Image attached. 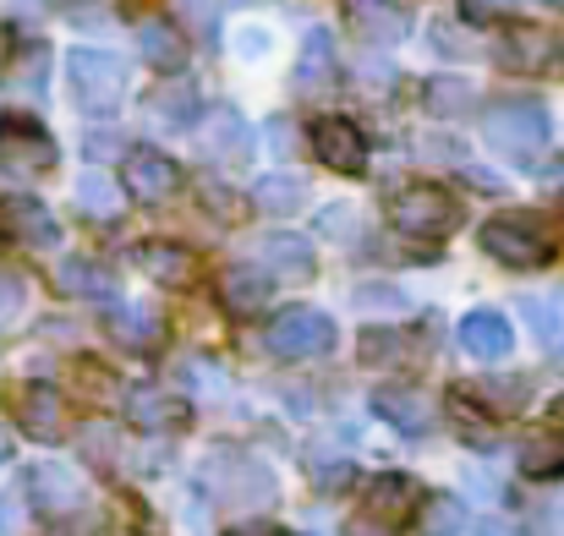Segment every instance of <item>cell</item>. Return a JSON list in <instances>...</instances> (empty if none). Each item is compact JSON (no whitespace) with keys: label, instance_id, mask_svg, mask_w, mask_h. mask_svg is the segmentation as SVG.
Listing matches in <instances>:
<instances>
[{"label":"cell","instance_id":"cell-32","mask_svg":"<svg viewBox=\"0 0 564 536\" xmlns=\"http://www.w3.org/2000/svg\"><path fill=\"white\" fill-rule=\"evenodd\" d=\"M411 351V335H389V329H368L362 335V361H405Z\"/></svg>","mask_w":564,"mask_h":536},{"label":"cell","instance_id":"cell-5","mask_svg":"<svg viewBox=\"0 0 564 536\" xmlns=\"http://www.w3.org/2000/svg\"><path fill=\"white\" fill-rule=\"evenodd\" d=\"M482 252L499 258L505 269H543L554 258V236L538 214H505L482 225Z\"/></svg>","mask_w":564,"mask_h":536},{"label":"cell","instance_id":"cell-34","mask_svg":"<svg viewBox=\"0 0 564 536\" xmlns=\"http://www.w3.org/2000/svg\"><path fill=\"white\" fill-rule=\"evenodd\" d=\"M22 302H28V291H22V280H17V274H0V329H6V324H17V313H22Z\"/></svg>","mask_w":564,"mask_h":536},{"label":"cell","instance_id":"cell-3","mask_svg":"<svg viewBox=\"0 0 564 536\" xmlns=\"http://www.w3.org/2000/svg\"><path fill=\"white\" fill-rule=\"evenodd\" d=\"M66 83L83 116H116L127 94V72L110 50H72L66 55Z\"/></svg>","mask_w":564,"mask_h":536},{"label":"cell","instance_id":"cell-15","mask_svg":"<svg viewBox=\"0 0 564 536\" xmlns=\"http://www.w3.org/2000/svg\"><path fill=\"white\" fill-rule=\"evenodd\" d=\"M176 181H182V171H176V160H165L160 149H132L127 154V186L138 192V197H171L176 192Z\"/></svg>","mask_w":564,"mask_h":536},{"label":"cell","instance_id":"cell-2","mask_svg":"<svg viewBox=\"0 0 564 536\" xmlns=\"http://www.w3.org/2000/svg\"><path fill=\"white\" fill-rule=\"evenodd\" d=\"M203 488H208V499H219L230 510H263L274 499V477L258 460H247L241 449H214L203 460Z\"/></svg>","mask_w":564,"mask_h":536},{"label":"cell","instance_id":"cell-28","mask_svg":"<svg viewBox=\"0 0 564 536\" xmlns=\"http://www.w3.org/2000/svg\"><path fill=\"white\" fill-rule=\"evenodd\" d=\"M252 203L258 208H269V214H291V208H302L307 203V186L296 176H269L252 186Z\"/></svg>","mask_w":564,"mask_h":536},{"label":"cell","instance_id":"cell-13","mask_svg":"<svg viewBox=\"0 0 564 536\" xmlns=\"http://www.w3.org/2000/svg\"><path fill=\"white\" fill-rule=\"evenodd\" d=\"M346 17H351V28L368 39V44H400L405 33H411V17L394 6V0H351L346 6Z\"/></svg>","mask_w":564,"mask_h":536},{"label":"cell","instance_id":"cell-33","mask_svg":"<svg viewBox=\"0 0 564 536\" xmlns=\"http://www.w3.org/2000/svg\"><path fill=\"white\" fill-rule=\"evenodd\" d=\"M192 110H197L192 88H160V94L149 99V116H154V121H160V116H165V121H187Z\"/></svg>","mask_w":564,"mask_h":536},{"label":"cell","instance_id":"cell-19","mask_svg":"<svg viewBox=\"0 0 564 536\" xmlns=\"http://www.w3.org/2000/svg\"><path fill=\"white\" fill-rule=\"evenodd\" d=\"M329 77H335V50H329V33L313 28L307 44H302V61H296V88L302 94H318Z\"/></svg>","mask_w":564,"mask_h":536},{"label":"cell","instance_id":"cell-17","mask_svg":"<svg viewBox=\"0 0 564 536\" xmlns=\"http://www.w3.org/2000/svg\"><path fill=\"white\" fill-rule=\"evenodd\" d=\"M466 499L455 493H422L416 499V532L422 536H460L466 532Z\"/></svg>","mask_w":564,"mask_h":536},{"label":"cell","instance_id":"cell-22","mask_svg":"<svg viewBox=\"0 0 564 536\" xmlns=\"http://www.w3.org/2000/svg\"><path fill=\"white\" fill-rule=\"evenodd\" d=\"M110 335L127 351H154L160 346V318L143 313V307H121V313H110Z\"/></svg>","mask_w":564,"mask_h":536},{"label":"cell","instance_id":"cell-12","mask_svg":"<svg viewBox=\"0 0 564 536\" xmlns=\"http://www.w3.org/2000/svg\"><path fill=\"white\" fill-rule=\"evenodd\" d=\"M460 351L477 361H505L516 351V329L505 313H466L460 318Z\"/></svg>","mask_w":564,"mask_h":536},{"label":"cell","instance_id":"cell-4","mask_svg":"<svg viewBox=\"0 0 564 536\" xmlns=\"http://www.w3.org/2000/svg\"><path fill=\"white\" fill-rule=\"evenodd\" d=\"M335 318L318 313V307H285L274 313V324L263 329V346L280 361H318L335 351Z\"/></svg>","mask_w":564,"mask_h":536},{"label":"cell","instance_id":"cell-23","mask_svg":"<svg viewBox=\"0 0 564 536\" xmlns=\"http://www.w3.org/2000/svg\"><path fill=\"white\" fill-rule=\"evenodd\" d=\"M516 466H521V477H532V482H560L564 444H554V438H527L521 455H516Z\"/></svg>","mask_w":564,"mask_h":536},{"label":"cell","instance_id":"cell-8","mask_svg":"<svg viewBox=\"0 0 564 536\" xmlns=\"http://www.w3.org/2000/svg\"><path fill=\"white\" fill-rule=\"evenodd\" d=\"M373 416H383L394 433H405V438H422L433 422H438V411H433V400L422 394V389H411V383H383L373 389Z\"/></svg>","mask_w":564,"mask_h":536},{"label":"cell","instance_id":"cell-1","mask_svg":"<svg viewBox=\"0 0 564 536\" xmlns=\"http://www.w3.org/2000/svg\"><path fill=\"white\" fill-rule=\"evenodd\" d=\"M482 138L510 165H538L549 154V143H554V127H549V110L543 105H532V99H499L482 116Z\"/></svg>","mask_w":564,"mask_h":536},{"label":"cell","instance_id":"cell-31","mask_svg":"<svg viewBox=\"0 0 564 536\" xmlns=\"http://www.w3.org/2000/svg\"><path fill=\"white\" fill-rule=\"evenodd\" d=\"M527 313H532V329H538V340L554 351H564V302H543V296H532V302H521Z\"/></svg>","mask_w":564,"mask_h":536},{"label":"cell","instance_id":"cell-11","mask_svg":"<svg viewBox=\"0 0 564 536\" xmlns=\"http://www.w3.org/2000/svg\"><path fill=\"white\" fill-rule=\"evenodd\" d=\"M17 416H22L28 438H39V444L66 438V400H61L50 383H28L22 400H17Z\"/></svg>","mask_w":564,"mask_h":536},{"label":"cell","instance_id":"cell-38","mask_svg":"<svg viewBox=\"0 0 564 536\" xmlns=\"http://www.w3.org/2000/svg\"><path fill=\"white\" fill-rule=\"evenodd\" d=\"M549 427L564 433V394H554V405H549Z\"/></svg>","mask_w":564,"mask_h":536},{"label":"cell","instance_id":"cell-35","mask_svg":"<svg viewBox=\"0 0 564 536\" xmlns=\"http://www.w3.org/2000/svg\"><path fill=\"white\" fill-rule=\"evenodd\" d=\"M44 66H50L44 44H28V61H22V88H44Z\"/></svg>","mask_w":564,"mask_h":536},{"label":"cell","instance_id":"cell-21","mask_svg":"<svg viewBox=\"0 0 564 536\" xmlns=\"http://www.w3.org/2000/svg\"><path fill=\"white\" fill-rule=\"evenodd\" d=\"M55 285H61L66 296H110V291H116V274L99 269V263H88V258H66V263L55 269Z\"/></svg>","mask_w":564,"mask_h":536},{"label":"cell","instance_id":"cell-7","mask_svg":"<svg viewBox=\"0 0 564 536\" xmlns=\"http://www.w3.org/2000/svg\"><path fill=\"white\" fill-rule=\"evenodd\" d=\"M389 219L400 225V230H427V236H444V230H455V197L444 192V186H405V192H394V203H389Z\"/></svg>","mask_w":564,"mask_h":536},{"label":"cell","instance_id":"cell-37","mask_svg":"<svg viewBox=\"0 0 564 536\" xmlns=\"http://www.w3.org/2000/svg\"><path fill=\"white\" fill-rule=\"evenodd\" d=\"M340 536H394V532H389L383 521H346V526H340Z\"/></svg>","mask_w":564,"mask_h":536},{"label":"cell","instance_id":"cell-26","mask_svg":"<svg viewBox=\"0 0 564 536\" xmlns=\"http://www.w3.org/2000/svg\"><path fill=\"white\" fill-rule=\"evenodd\" d=\"M138 44H143V55H149L154 66H165V72H176V66L187 61V50H182V39H176L171 22H143V28H138Z\"/></svg>","mask_w":564,"mask_h":536},{"label":"cell","instance_id":"cell-27","mask_svg":"<svg viewBox=\"0 0 564 536\" xmlns=\"http://www.w3.org/2000/svg\"><path fill=\"white\" fill-rule=\"evenodd\" d=\"M143 263L154 269V280H165V285H192V269H197V258H192L187 247H143Z\"/></svg>","mask_w":564,"mask_h":536},{"label":"cell","instance_id":"cell-39","mask_svg":"<svg viewBox=\"0 0 564 536\" xmlns=\"http://www.w3.org/2000/svg\"><path fill=\"white\" fill-rule=\"evenodd\" d=\"M0 466H6V449H0Z\"/></svg>","mask_w":564,"mask_h":536},{"label":"cell","instance_id":"cell-30","mask_svg":"<svg viewBox=\"0 0 564 536\" xmlns=\"http://www.w3.org/2000/svg\"><path fill=\"white\" fill-rule=\"evenodd\" d=\"M77 208L94 214V219H116V214H121V186L110 176H83V186H77Z\"/></svg>","mask_w":564,"mask_h":536},{"label":"cell","instance_id":"cell-10","mask_svg":"<svg viewBox=\"0 0 564 536\" xmlns=\"http://www.w3.org/2000/svg\"><path fill=\"white\" fill-rule=\"evenodd\" d=\"M313 143H318V160L329 165V171H340V176H362L368 171V138L351 127V121H318L313 127Z\"/></svg>","mask_w":564,"mask_h":536},{"label":"cell","instance_id":"cell-36","mask_svg":"<svg viewBox=\"0 0 564 536\" xmlns=\"http://www.w3.org/2000/svg\"><path fill=\"white\" fill-rule=\"evenodd\" d=\"M510 0H460V11L471 17V22H488V17H499Z\"/></svg>","mask_w":564,"mask_h":536},{"label":"cell","instance_id":"cell-6","mask_svg":"<svg viewBox=\"0 0 564 536\" xmlns=\"http://www.w3.org/2000/svg\"><path fill=\"white\" fill-rule=\"evenodd\" d=\"M55 165V143L28 116H0V171L11 181H33Z\"/></svg>","mask_w":564,"mask_h":536},{"label":"cell","instance_id":"cell-16","mask_svg":"<svg viewBox=\"0 0 564 536\" xmlns=\"http://www.w3.org/2000/svg\"><path fill=\"white\" fill-rule=\"evenodd\" d=\"M127 422L143 427V433H171V427L187 422V405L171 400V394H160V389H132L127 394Z\"/></svg>","mask_w":564,"mask_h":536},{"label":"cell","instance_id":"cell-9","mask_svg":"<svg viewBox=\"0 0 564 536\" xmlns=\"http://www.w3.org/2000/svg\"><path fill=\"white\" fill-rule=\"evenodd\" d=\"M0 236H6V241H17V247H33V252H44V247H55V241H61V230H55L50 208H44V203H33V197H22V192L0 203Z\"/></svg>","mask_w":564,"mask_h":536},{"label":"cell","instance_id":"cell-29","mask_svg":"<svg viewBox=\"0 0 564 536\" xmlns=\"http://www.w3.org/2000/svg\"><path fill=\"white\" fill-rule=\"evenodd\" d=\"M263 258H274V263H285L291 274H313V247L302 241V236H291V230H274V236H263V247H258Z\"/></svg>","mask_w":564,"mask_h":536},{"label":"cell","instance_id":"cell-14","mask_svg":"<svg viewBox=\"0 0 564 536\" xmlns=\"http://www.w3.org/2000/svg\"><path fill=\"white\" fill-rule=\"evenodd\" d=\"M22 493H28L39 510H50V515H66L72 504H83L77 477H72V471H61V466H33V471L22 477Z\"/></svg>","mask_w":564,"mask_h":536},{"label":"cell","instance_id":"cell-18","mask_svg":"<svg viewBox=\"0 0 564 536\" xmlns=\"http://www.w3.org/2000/svg\"><path fill=\"white\" fill-rule=\"evenodd\" d=\"M197 143H203V154H208V160H225V165L247 160V127H241V116H236V110H214Z\"/></svg>","mask_w":564,"mask_h":536},{"label":"cell","instance_id":"cell-25","mask_svg":"<svg viewBox=\"0 0 564 536\" xmlns=\"http://www.w3.org/2000/svg\"><path fill=\"white\" fill-rule=\"evenodd\" d=\"M269 302V274H258V269H230L225 274V307L230 313H252V307H263Z\"/></svg>","mask_w":564,"mask_h":536},{"label":"cell","instance_id":"cell-20","mask_svg":"<svg viewBox=\"0 0 564 536\" xmlns=\"http://www.w3.org/2000/svg\"><path fill=\"white\" fill-rule=\"evenodd\" d=\"M416 499H422V488H416L411 477H400V471L378 477L373 488H368V504H373L378 521H400L405 510H416Z\"/></svg>","mask_w":564,"mask_h":536},{"label":"cell","instance_id":"cell-24","mask_svg":"<svg viewBox=\"0 0 564 536\" xmlns=\"http://www.w3.org/2000/svg\"><path fill=\"white\" fill-rule=\"evenodd\" d=\"M471 83L466 77H427L422 83V105H427V116H460V110H471Z\"/></svg>","mask_w":564,"mask_h":536}]
</instances>
